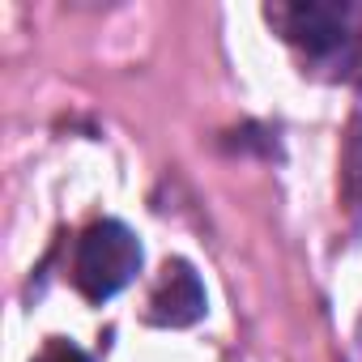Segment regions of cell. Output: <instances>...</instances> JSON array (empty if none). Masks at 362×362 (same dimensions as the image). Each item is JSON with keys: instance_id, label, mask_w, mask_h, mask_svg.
<instances>
[{"instance_id": "cell-1", "label": "cell", "mask_w": 362, "mask_h": 362, "mask_svg": "<svg viewBox=\"0 0 362 362\" xmlns=\"http://www.w3.org/2000/svg\"><path fill=\"white\" fill-rule=\"evenodd\" d=\"M136 273H141V243L124 222H111V218L94 222L73 247V286L90 303L119 294Z\"/></svg>"}, {"instance_id": "cell-2", "label": "cell", "mask_w": 362, "mask_h": 362, "mask_svg": "<svg viewBox=\"0 0 362 362\" xmlns=\"http://www.w3.org/2000/svg\"><path fill=\"white\" fill-rule=\"evenodd\" d=\"M269 22L286 30L290 43H298L315 60H332L349 47V9L345 5H281L269 9Z\"/></svg>"}, {"instance_id": "cell-3", "label": "cell", "mask_w": 362, "mask_h": 362, "mask_svg": "<svg viewBox=\"0 0 362 362\" xmlns=\"http://www.w3.org/2000/svg\"><path fill=\"white\" fill-rule=\"evenodd\" d=\"M201 315H205V286H201L197 269L188 260H166L153 281L145 320L162 324V328H188Z\"/></svg>"}, {"instance_id": "cell-4", "label": "cell", "mask_w": 362, "mask_h": 362, "mask_svg": "<svg viewBox=\"0 0 362 362\" xmlns=\"http://www.w3.org/2000/svg\"><path fill=\"white\" fill-rule=\"evenodd\" d=\"M35 362H90V354L86 349H77L73 341H64V337H52L43 349H39V358Z\"/></svg>"}]
</instances>
